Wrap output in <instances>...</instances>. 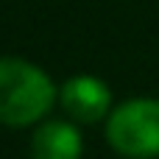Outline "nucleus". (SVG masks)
Here are the masks:
<instances>
[{
	"instance_id": "20e7f679",
	"label": "nucleus",
	"mask_w": 159,
	"mask_h": 159,
	"mask_svg": "<svg viewBox=\"0 0 159 159\" xmlns=\"http://www.w3.org/2000/svg\"><path fill=\"white\" fill-rule=\"evenodd\" d=\"M81 134L67 120H48L31 137V159H81Z\"/></svg>"
},
{
	"instance_id": "7ed1b4c3",
	"label": "nucleus",
	"mask_w": 159,
	"mask_h": 159,
	"mask_svg": "<svg viewBox=\"0 0 159 159\" xmlns=\"http://www.w3.org/2000/svg\"><path fill=\"white\" fill-rule=\"evenodd\" d=\"M61 109L75 123H98L112 112V92L95 75H73L59 92Z\"/></svg>"
},
{
	"instance_id": "f257e3e1",
	"label": "nucleus",
	"mask_w": 159,
	"mask_h": 159,
	"mask_svg": "<svg viewBox=\"0 0 159 159\" xmlns=\"http://www.w3.org/2000/svg\"><path fill=\"white\" fill-rule=\"evenodd\" d=\"M56 103V84L36 64L3 56L0 59V123L25 129L39 123Z\"/></svg>"
},
{
	"instance_id": "f03ea898",
	"label": "nucleus",
	"mask_w": 159,
	"mask_h": 159,
	"mask_svg": "<svg viewBox=\"0 0 159 159\" xmlns=\"http://www.w3.org/2000/svg\"><path fill=\"white\" fill-rule=\"evenodd\" d=\"M109 145L129 159L159 157V101L134 98L109 112L106 120Z\"/></svg>"
}]
</instances>
